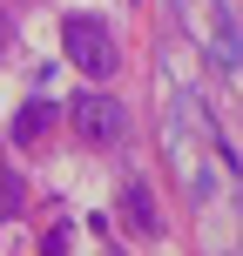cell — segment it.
I'll list each match as a JSON object with an SVG mask.
<instances>
[{
	"label": "cell",
	"instance_id": "obj_1",
	"mask_svg": "<svg viewBox=\"0 0 243 256\" xmlns=\"http://www.w3.org/2000/svg\"><path fill=\"white\" fill-rule=\"evenodd\" d=\"M61 48H68V61H75V74H95V81H108L115 74V40H108V27L95 20V14H75V20L61 27Z\"/></svg>",
	"mask_w": 243,
	"mask_h": 256
},
{
	"label": "cell",
	"instance_id": "obj_2",
	"mask_svg": "<svg viewBox=\"0 0 243 256\" xmlns=\"http://www.w3.org/2000/svg\"><path fill=\"white\" fill-rule=\"evenodd\" d=\"M75 128L95 142V148H108V142H122V128H128V108L122 102H108V94H75Z\"/></svg>",
	"mask_w": 243,
	"mask_h": 256
},
{
	"label": "cell",
	"instance_id": "obj_3",
	"mask_svg": "<svg viewBox=\"0 0 243 256\" xmlns=\"http://www.w3.org/2000/svg\"><path fill=\"white\" fill-rule=\"evenodd\" d=\"M122 216H128V230H135V236H162V216H155V196H149V182H135V176L122 182Z\"/></svg>",
	"mask_w": 243,
	"mask_h": 256
},
{
	"label": "cell",
	"instance_id": "obj_4",
	"mask_svg": "<svg viewBox=\"0 0 243 256\" xmlns=\"http://www.w3.org/2000/svg\"><path fill=\"white\" fill-rule=\"evenodd\" d=\"M48 128H54V102H27L21 115H14V135H21V142H41Z\"/></svg>",
	"mask_w": 243,
	"mask_h": 256
},
{
	"label": "cell",
	"instance_id": "obj_5",
	"mask_svg": "<svg viewBox=\"0 0 243 256\" xmlns=\"http://www.w3.org/2000/svg\"><path fill=\"white\" fill-rule=\"evenodd\" d=\"M21 202H27L21 176H14V168H0V222H7V216H21Z\"/></svg>",
	"mask_w": 243,
	"mask_h": 256
},
{
	"label": "cell",
	"instance_id": "obj_6",
	"mask_svg": "<svg viewBox=\"0 0 243 256\" xmlns=\"http://www.w3.org/2000/svg\"><path fill=\"white\" fill-rule=\"evenodd\" d=\"M68 243H75V230H68V222H54V230H48V236H41V250H48V256H61Z\"/></svg>",
	"mask_w": 243,
	"mask_h": 256
},
{
	"label": "cell",
	"instance_id": "obj_7",
	"mask_svg": "<svg viewBox=\"0 0 243 256\" xmlns=\"http://www.w3.org/2000/svg\"><path fill=\"white\" fill-rule=\"evenodd\" d=\"M7 48H14V20L0 14V54H7Z\"/></svg>",
	"mask_w": 243,
	"mask_h": 256
}]
</instances>
